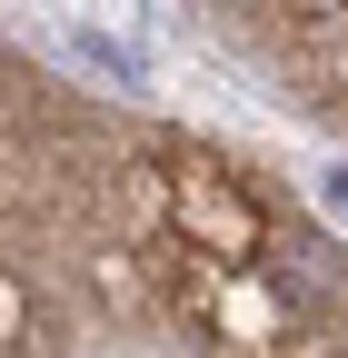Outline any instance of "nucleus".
I'll list each match as a JSON object with an SVG mask.
<instances>
[{"instance_id": "f257e3e1", "label": "nucleus", "mask_w": 348, "mask_h": 358, "mask_svg": "<svg viewBox=\"0 0 348 358\" xmlns=\"http://www.w3.org/2000/svg\"><path fill=\"white\" fill-rule=\"evenodd\" d=\"M328 199H338V209H348V169H328Z\"/></svg>"}]
</instances>
